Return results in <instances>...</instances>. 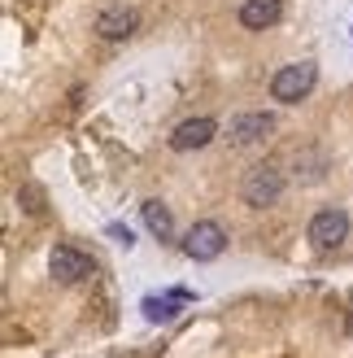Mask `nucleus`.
I'll use <instances>...</instances> for the list:
<instances>
[{"label":"nucleus","instance_id":"nucleus-1","mask_svg":"<svg viewBox=\"0 0 353 358\" xmlns=\"http://www.w3.org/2000/svg\"><path fill=\"white\" fill-rule=\"evenodd\" d=\"M284 188H288V171L279 166V162H257V166L244 171V179H240V196H244V206H249V210L279 206Z\"/></svg>","mask_w":353,"mask_h":358},{"label":"nucleus","instance_id":"nucleus-11","mask_svg":"<svg viewBox=\"0 0 353 358\" xmlns=\"http://www.w3.org/2000/svg\"><path fill=\"white\" fill-rule=\"evenodd\" d=\"M140 219H144V227L153 231V241H174V219H170V206L157 201V196H149L144 206H140Z\"/></svg>","mask_w":353,"mask_h":358},{"label":"nucleus","instance_id":"nucleus-13","mask_svg":"<svg viewBox=\"0 0 353 358\" xmlns=\"http://www.w3.org/2000/svg\"><path fill=\"white\" fill-rule=\"evenodd\" d=\"M110 236H114L122 249H131V245H135V231H131V227H122V223H110Z\"/></svg>","mask_w":353,"mask_h":358},{"label":"nucleus","instance_id":"nucleus-3","mask_svg":"<svg viewBox=\"0 0 353 358\" xmlns=\"http://www.w3.org/2000/svg\"><path fill=\"white\" fill-rule=\"evenodd\" d=\"M227 227L218 223V219H197L188 231H183V241H179V249L192 258V262H214V258H223L227 254Z\"/></svg>","mask_w":353,"mask_h":358},{"label":"nucleus","instance_id":"nucleus-2","mask_svg":"<svg viewBox=\"0 0 353 358\" xmlns=\"http://www.w3.org/2000/svg\"><path fill=\"white\" fill-rule=\"evenodd\" d=\"M314 87H319V66H314V62H292V66H279L271 75V101L301 105Z\"/></svg>","mask_w":353,"mask_h":358},{"label":"nucleus","instance_id":"nucleus-5","mask_svg":"<svg viewBox=\"0 0 353 358\" xmlns=\"http://www.w3.org/2000/svg\"><path fill=\"white\" fill-rule=\"evenodd\" d=\"M48 275L61 280V284H83V280L96 275V258L83 254L79 245H57L48 254Z\"/></svg>","mask_w":353,"mask_h":358},{"label":"nucleus","instance_id":"nucleus-12","mask_svg":"<svg viewBox=\"0 0 353 358\" xmlns=\"http://www.w3.org/2000/svg\"><path fill=\"white\" fill-rule=\"evenodd\" d=\"M183 301H188L183 289H174L170 297H144V319L149 324H174L179 310H183Z\"/></svg>","mask_w":353,"mask_h":358},{"label":"nucleus","instance_id":"nucleus-9","mask_svg":"<svg viewBox=\"0 0 353 358\" xmlns=\"http://www.w3.org/2000/svg\"><path fill=\"white\" fill-rule=\"evenodd\" d=\"M279 17H284V0H244L240 13H236V22L244 31H271Z\"/></svg>","mask_w":353,"mask_h":358},{"label":"nucleus","instance_id":"nucleus-6","mask_svg":"<svg viewBox=\"0 0 353 358\" xmlns=\"http://www.w3.org/2000/svg\"><path fill=\"white\" fill-rule=\"evenodd\" d=\"M271 131H275V114H266V110H244V114H236L227 122V140H232L236 149H253Z\"/></svg>","mask_w":353,"mask_h":358},{"label":"nucleus","instance_id":"nucleus-4","mask_svg":"<svg viewBox=\"0 0 353 358\" xmlns=\"http://www.w3.org/2000/svg\"><path fill=\"white\" fill-rule=\"evenodd\" d=\"M306 241L314 249H340L349 241V210L340 206H323L310 214V227H306Z\"/></svg>","mask_w":353,"mask_h":358},{"label":"nucleus","instance_id":"nucleus-8","mask_svg":"<svg viewBox=\"0 0 353 358\" xmlns=\"http://www.w3.org/2000/svg\"><path fill=\"white\" fill-rule=\"evenodd\" d=\"M135 27H140V13H135L131 5H110V9H100L96 22H92V31L100 35L105 44L127 40V35H135Z\"/></svg>","mask_w":353,"mask_h":358},{"label":"nucleus","instance_id":"nucleus-14","mask_svg":"<svg viewBox=\"0 0 353 358\" xmlns=\"http://www.w3.org/2000/svg\"><path fill=\"white\" fill-rule=\"evenodd\" d=\"M345 332H349V336H353V315H349V319H345Z\"/></svg>","mask_w":353,"mask_h":358},{"label":"nucleus","instance_id":"nucleus-7","mask_svg":"<svg viewBox=\"0 0 353 358\" xmlns=\"http://www.w3.org/2000/svg\"><path fill=\"white\" fill-rule=\"evenodd\" d=\"M214 136H218V122L201 114V118H183L179 127L170 131V140H166V145H170L174 153H197V149H205Z\"/></svg>","mask_w":353,"mask_h":358},{"label":"nucleus","instance_id":"nucleus-10","mask_svg":"<svg viewBox=\"0 0 353 358\" xmlns=\"http://www.w3.org/2000/svg\"><path fill=\"white\" fill-rule=\"evenodd\" d=\"M327 171H331V162H327L323 149H296V157H292V179L296 184H323Z\"/></svg>","mask_w":353,"mask_h":358}]
</instances>
